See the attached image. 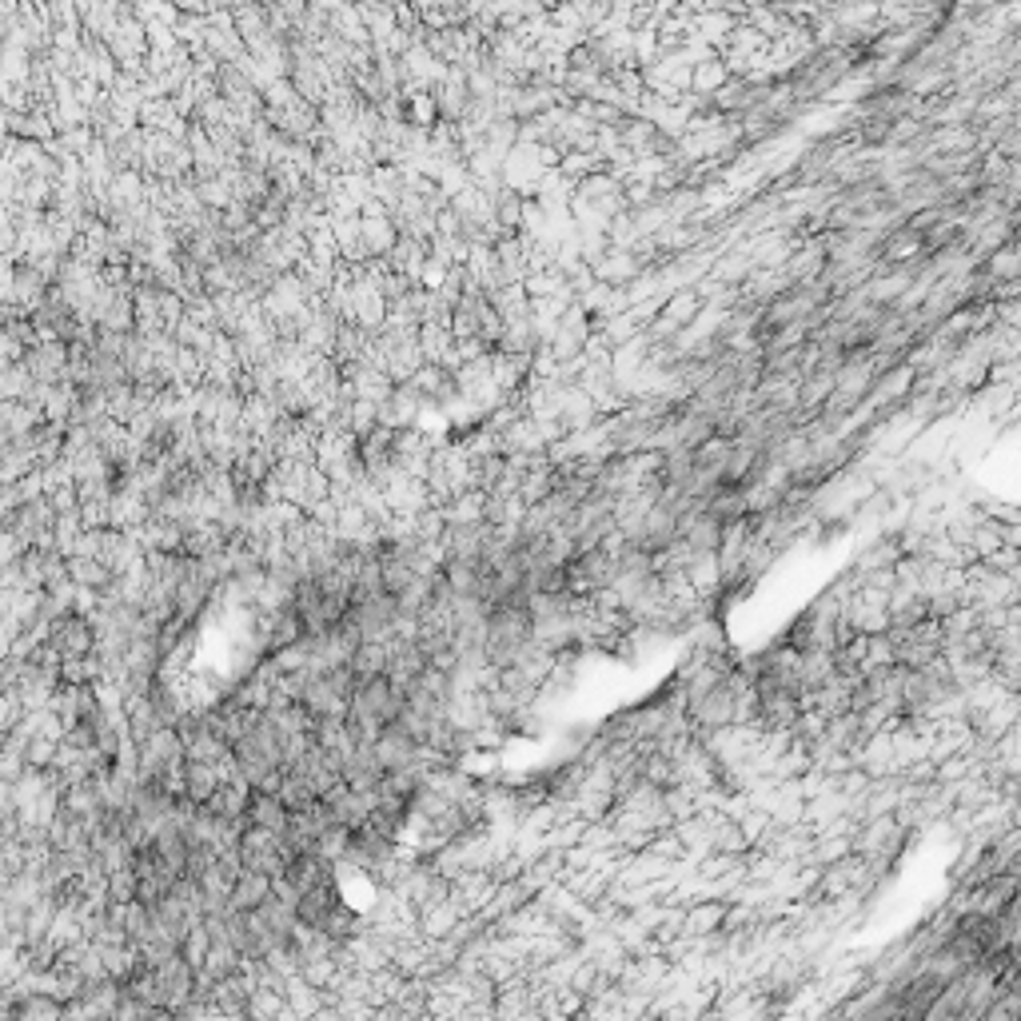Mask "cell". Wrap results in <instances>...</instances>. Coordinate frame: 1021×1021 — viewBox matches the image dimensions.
I'll return each instance as SVG.
<instances>
[{"mask_svg": "<svg viewBox=\"0 0 1021 1021\" xmlns=\"http://www.w3.org/2000/svg\"><path fill=\"white\" fill-rule=\"evenodd\" d=\"M264 898H268V882L264 878H248L240 886V906H260Z\"/></svg>", "mask_w": 1021, "mask_h": 1021, "instance_id": "cell-1", "label": "cell"}]
</instances>
